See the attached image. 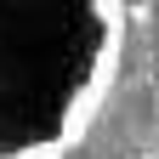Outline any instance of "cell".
<instances>
[{
    "instance_id": "cell-1",
    "label": "cell",
    "mask_w": 159,
    "mask_h": 159,
    "mask_svg": "<svg viewBox=\"0 0 159 159\" xmlns=\"http://www.w3.org/2000/svg\"><path fill=\"white\" fill-rule=\"evenodd\" d=\"M114 57L119 0H0V159L80 142Z\"/></svg>"
},
{
    "instance_id": "cell-2",
    "label": "cell",
    "mask_w": 159,
    "mask_h": 159,
    "mask_svg": "<svg viewBox=\"0 0 159 159\" xmlns=\"http://www.w3.org/2000/svg\"><path fill=\"white\" fill-rule=\"evenodd\" d=\"M142 159H148V153H142Z\"/></svg>"
}]
</instances>
